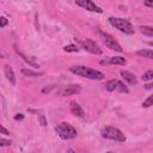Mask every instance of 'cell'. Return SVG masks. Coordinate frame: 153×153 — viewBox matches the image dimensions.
<instances>
[{"label":"cell","instance_id":"cell-25","mask_svg":"<svg viewBox=\"0 0 153 153\" xmlns=\"http://www.w3.org/2000/svg\"><path fill=\"white\" fill-rule=\"evenodd\" d=\"M24 118V115L23 114H17L16 116H14V120L16 121H18V120H23Z\"/></svg>","mask_w":153,"mask_h":153},{"label":"cell","instance_id":"cell-18","mask_svg":"<svg viewBox=\"0 0 153 153\" xmlns=\"http://www.w3.org/2000/svg\"><path fill=\"white\" fill-rule=\"evenodd\" d=\"M141 79L143 81H151V80H153V71L151 69V71H147L146 73H143V75L141 76Z\"/></svg>","mask_w":153,"mask_h":153},{"label":"cell","instance_id":"cell-4","mask_svg":"<svg viewBox=\"0 0 153 153\" xmlns=\"http://www.w3.org/2000/svg\"><path fill=\"white\" fill-rule=\"evenodd\" d=\"M100 134H102V136L104 139L115 140V141H118V142H124L126 141L124 134L120 129H117L115 127H105V128L102 129Z\"/></svg>","mask_w":153,"mask_h":153},{"label":"cell","instance_id":"cell-26","mask_svg":"<svg viewBox=\"0 0 153 153\" xmlns=\"http://www.w3.org/2000/svg\"><path fill=\"white\" fill-rule=\"evenodd\" d=\"M1 133H2V134H5V135L10 134V131H8V130H7V129H6L5 127H1Z\"/></svg>","mask_w":153,"mask_h":153},{"label":"cell","instance_id":"cell-20","mask_svg":"<svg viewBox=\"0 0 153 153\" xmlns=\"http://www.w3.org/2000/svg\"><path fill=\"white\" fill-rule=\"evenodd\" d=\"M63 50H65V51H72V53H76V51L79 50V48H78L76 45H74V44H69V45H66V47L63 48Z\"/></svg>","mask_w":153,"mask_h":153},{"label":"cell","instance_id":"cell-8","mask_svg":"<svg viewBox=\"0 0 153 153\" xmlns=\"http://www.w3.org/2000/svg\"><path fill=\"white\" fill-rule=\"evenodd\" d=\"M69 108H71V111H72L73 115L78 116V117H84V116H85V111H84V109H82L76 102L72 100V102L69 103Z\"/></svg>","mask_w":153,"mask_h":153},{"label":"cell","instance_id":"cell-21","mask_svg":"<svg viewBox=\"0 0 153 153\" xmlns=\"http://www.w3.org/2000/svg\"><path fill=\"white\" fill-rule=\"evenodd\" d=\"M38 123L42 126V127H45L47 126V120H45V116L43 114H39L38 115Z\"/></svg>","mask_w":153,"mask_h":153},{"label":"cell","instance_id":"cell-3","mask_svg":"<svg viewBox=\"0 0 153 153\" xmlns=\"http://www.w3.org/2000/svg\"><path fill=\"white\" fill-rule=\"evenodd\" d=\"M109 22L112 26H115L116 29H118L120 31L127 33V35H133L134 33V27L133 25L127 20V19H122V18H115V17H110Z\"/></svg>","mask_w":153,"mask_h":153},{"label":"cell","instance_id":"cell-6","mask_svg":"<svg viewBox=\"0 0 153 153\" xmlns=\"http://www.w3.org/2000/svg\"><path fill=\"white\" fill-rule=\"evenodd\" d=\"M75 4L87 11H91V12H97V13H102L103 10L97 6L92 0H75Z\"/></svg>","mask_w":153,"mask_h":153},{"label":"cell","instance_id":"cell-19","mask_svg":"<svg viewBox=\"0 0 153 153\" xmlns=\"http://www.w3.org/2000/svg\"><path fill=\"white\" fill-rule=\"evenodd\" d=\"M151 105H153V94H151L146 100L142 102V108H148Z\"/></svg>","mask_w":153,"mask_h":153},{"label":"cell","instance_id":"cell-5","mask_svg":"<svg viewBox=\"0 0 153 153\" xmlns=\"http://www.w3.org/2000/svg\"><path fill=\"white\" fill-rule=\"evenodd\" d=\"M98 33H99V36L103 38V41H104V43H105V45L108 47V48H110V49H112V50H116V51H118V53H121L122 51V48H121V45L115 41V38L111 36V35H109V33H106V32H103V31H98Z\"/></svg>","mask_w":153,"mask_h":153},{"label":"cell","instance_id":"cell-10","mask_svg":"<svg viewBox=\"0 0 153 153\" xmlns=\"http://www.w3.org/2000/svg\"><path fill=\"white\" fill-rule=\"evenodd\" d=\"M81 91V87L79 86V85H69V86H67L63 91H62V96H71V94H75V93H78V92H80Z\"/></svg>","mask_w":153,"mask_h":153},{"label":"cell","instance_id":"cell-23","mask_svg":"<svg viewBox=\"0 0 153 153\" xmlns=\"http://www.w3.org/2000/svg\"><path fill=\"white\" fill-rule=\"evenodd\" d=\"M0 20H1V24H0V26H1V27H5V26L7 25V19H6L5 17H1V18H0Z\"/></svg>","mask_w":153,"mask_h":153},{"label":"cell","instance_id":"cell-14","mask_svg":"<svg viewBox=\"0 0 153 153\" xmlns=\"http://www.w3.org/2000/svg\"><path fill=\"white\" fill-rule=\"evenodd\" d=\"M137 55L142 56V57H147V59H153V50L149 49H142L137 51Z\"/></svg>","mask_w":153,"mask_h":153},{"label":"cell","instance_id":"cell-24","mask_svg":"<svg viewBox=\"0 0 153 153\" xmlns=\"http://www.w3.org/2000/svg\"><path fill=\"white\" fill-rule=\"evenodd\" d=\"M145 5L147 7H153V0H145Z\"/></svg>","mask_w":153,"mask_h":153},{"label":"cell","instance_id":"cell-15","mask_svg":"<svg viewBox=\"0 0 153 153\" xmlns=\"http://www.w3.org/2000/svg\"><path fill=\"white\" fill-rule=\"evenodd\" d=\"M22 74L26 76H39L43 74V72H33L31 69H22Z\"/></svg>","mask_w":153,"mask_h":153},{"label":"cell","instance_id":"cell-1","mask_svg":"<svg viewBox=\"0 0 153 153\" xmlns=\"http://www.w3.org/2000/svg\"><path fill=\"white\" fill-rule=\"evenodd\" d=\"M69 71L79 76H82V78H87V79H91V80H102L104 79V74L99 71H96V69H92V68H88L86 66H72L69 68Z\"/></svg>","mask_w":153,"mask_h":153},{"label":"cell","instance_id":"cell-17","mask_svg":"<svg viewBox=\"0 0 153 153\" xmlns=\"http://www.w3.org/2000/svg\"><path fill=\"white\" fill-rule=\"evenodd\" d=\"M140 31L146 36L153 37V27L152 26H140Z\"/></svg>","mask_w":153,"mask_h":153},{"label":"cell","instance_id":"cell-12","mask_svg":"<svg viewBox=\"0 0 153 153\" xmlns=\"http://www.w3.org/2000/svg\"><path fill=\"white\" fill-rule=\"evenodd\" d=\"M111 63V65H121V66H124L126 65V59L124 57H121V56H115V57H110L109 61H102V63Z\"/></svg>","mask_w":153,"mask_h":153},{"label":"cell","instance_id":"cell-22","mask_svg":"<svg viewBox=\"0 0 153 153\" xmlns=\"http://www.w3.org/2000/svg\"><path fill=\"white\" fill-rule=\"evenodd\" d=\"M11 141L10 140H5V139H0V146H10Z\"/></svg>","mask_w":153,"mask_h":153},{"label":"cell","instance_id":"cell-11","mask_svg":"<svg viewBox=\"0 0 153 153\" xmlns=\"http://www.w3.org/2000/svg\"><path fill=\"white\" fill-rule=\"evenodd\" d=\"M121 75H122V78H123L128 84H130V85H135V84L137 82V80H136L135 75H134V74H131L130 72L122 71V72H121Z\"/></svg>","mask_w":153,"mask_h":153},{"label":"cell","instance_id":"cell-2","mask_svg":"<svg viewBox=\"0 0 153 153\" xmlns=\"http://www.w3.org/2000/svg\"><path fill=\"white\" fill-rule=\"evenodd\" d=\"M55 131L63 140H72V139H75L78 135L76 129L67 122H62L57 127H55Z\"/></svg>","mask_w":153,"mask_h":153},{"label":"cell","instance_id":"cell-9","mask_svg":"<svg viewBox=\"0 0 153 153\" xmlns=\"http://www.w3.org/2000/svg\"><path fill=\"white\" fill-rule=\"evenodd\" d=\"M4 73H5L6 78H7V80H8L12 85H16V75H14V72H13L12 67L8 66V65H6V66L4 67Z\"/></svg>","mask_w":153,"mask_h":153},{"label":"cell","instance_id":"cell-7","mask_svg":"<svg viewBox=\"0 0 153 153\" xmlns=\"http://www.w3.org/2000/svg\"><path fill=\"white\" fill-rule=\"evenodd\" d=\"M79 44L85 49V50H87V51H90V53H92V54H97V55H99V54H102V50H100V48L92 41V39H85V41H79Z\"/></svg>","mask_w":153,"mask_h":153},{"label":"cell","instance_id":"cell-16","mask_svg":"<svg viewBox=\"0 0 153 153\" xmlns=\"http://www.w3.org/2000/svg\"><path fill=\"white\" fill-rule=\"evenodd\" d=\"M16 50H17V53L19 54V56H22V57H23V59H24V60H25V61H26V62H27L30 66H32V67H38V65H37V63H36L33 60H31V59H29L27 56H25V55H24L22 51H19L18 49H16Z\"/></svg>","mask_w":153,"mask_h":153},{"label":"cell","instance_id":"cell-13","mask_svg":"<svg viewBox=\"0 0 153 153\" xmlns=\"http://www.w3.org/2000/svg\"><path fill=\"white\" fill-rule=\"evenodd\" d=\"M117 86H118V80H110L105 84V88L108 91H115L117 90Z\"/></svg>","mask_w":153,"mask_h":153}]
</instances>
